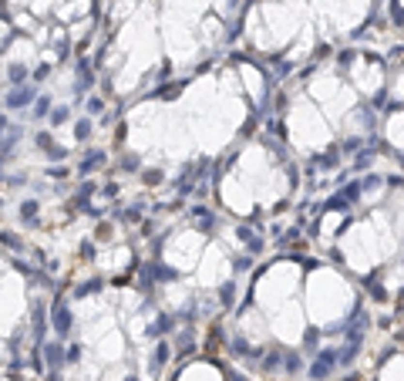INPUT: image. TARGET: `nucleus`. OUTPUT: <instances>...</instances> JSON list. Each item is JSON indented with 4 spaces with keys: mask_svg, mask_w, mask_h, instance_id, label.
<instances>
[{
    "mask_svg": "<svg viewBox=\"0 0 404 381\" xmlns=\"http://www.w3.org/2000/svg\"><path fill=\"white\" fill-rule=\"evenodd\" d=\"M47 105H51V101H47V98H41V101H37V108H34V111H37V115H44V111H47Z\"/></svg>",
    "mask_w": 404,
    "mask_h": 381,
    "instance_id": "39448f33",
    "label": "nucleus"
},
{
    "mask_svg": "<svg viewBox=\"0 0 404 381\" xmlns=\"http://www.w3.org/2000/svg\"><path fill=\"white\" fill-rule=\"evenodd\" d=\"M330 365H334V358H330V354H324V358H320V361H317V368H313V378H324V375H327V368H330Z\"/></svg>",
    "mask_w": 404,
    "mask_h": 381,
    "instance_id": "7ed1b4c3",
    "label": "nucleus"
},
{
    "mask_svg": "<svg viewBox=\"0 0 404 381\" xmlns=\"http://www.w3.org/2000/svg\"><path fill=\"white\" fill-rule=\"evenodd\" d=\"M27 101H31V91H27V88L10 91V98H7V105H10V108H20V105H27Z\"/></svg>",
    "mask_w": 404,
    "mask_h": 381,
    "instance_id": "f03ea898",
    "label": "nucleus"
},
{
    "mask_svg": "<svg viewBox=\"0 0 404 381\" xmlns=\"http://www.w3.org/2000/svg\"><path fill=\"white\" fill-rule=\"evenodd\" d=\"M88 132H91V125H88V122H81V125H78V139H88Z\"/></svg>",
    "mask_w": 404,
    "mask_h": 381,
    "instance_id": "20e7f679",
    "label": "nucleus"
},
{
    "mask_svg": "<svg viewBox=\"0 0 404 381\" xmlns=\"http://www.w3.org/2000/svg\"><path fill=\"white\" fill-rule=\"evenodd\" d=\"M54 327H58V331H61V334H64L67 327H71V310H67V307L61 304V301H58V304H54Z\"/></svg>",
    "mask_w": 404,
    "mask_h": 381,
    "instance_id": "f257e3e1",
    "label": "nucleus"
}]
</instances>
